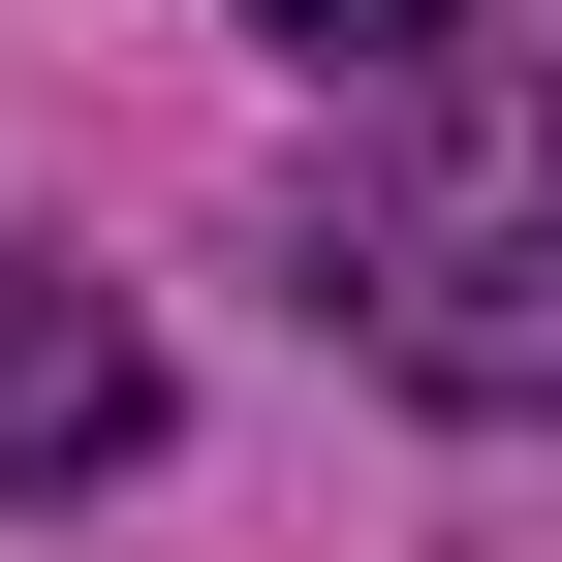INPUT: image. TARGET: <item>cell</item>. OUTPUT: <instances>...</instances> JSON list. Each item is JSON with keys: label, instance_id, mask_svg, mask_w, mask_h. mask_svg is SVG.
<instances>
[{"label": "cell", "instance_id": "cell-1", "mask_svg": "<svg viewBox=\"0 0 562 562\" xmlns=\"http://www.w3.org/2000/svg\"><path fill=\"white\" fill-rule=\"evenodd\" d=\"M313 313L375 344L406 406H562V63L375 94V157H344V220H313Z\"/></svg>", "mask_w": 562, "mask_h": 562}, {"label": "cell", "instance_id": "cell-2", "mask_svg": "<svg viewBox=\"0 0 562 562\" xmlns=\"http://www.w3.org/2000/svg\"><path fill=\"white\" fill-rule=\"evenodd\" d=\"M125 438H157V313L63 281V250H0V501H63V469H125Z\"/></svg>", "mask_w": 562, "mask_h": 562}, {"label": "cell", "instance_id": "cell-3", "mask_svg": "<svg viewBox=\"0 0 562 562\" xmlns=\"http://www.w3.org/2000/svg\"><path fill=\"white\" fill-rule=\"evenodd\" d=\"M250 32L313 63V94H438V63H469V0H250Z\"/></svg>", "mask_w": 562, "mask_h": 562}]
</instances>
